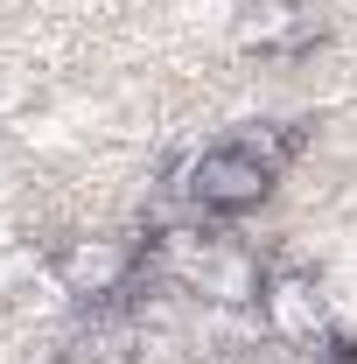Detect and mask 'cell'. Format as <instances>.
<instances>
[{"mask_svg":"<svg viewBox=\"0 0 357 364\" xmlns=\"http://www.w3.org/2000/svg\"><path fill=\"white\" fill-rule=\"evenodd\" d=\"M231 36L245 49H294L309 36V14H302V0H238Z\"/></svg>","mask_w":357,"mask_h":364,"instance_id":"cell-4","label":"cell"},{"mask_svg":"<svg viewBox=\"0 0 357 364\" xmlns=\"http://www.w3.org/2000/svg\"><path fill=\"white\" fill-rule=\"evenodd\" d=\"M176 189L196 203V210L231 218V210H252V203H267V196H273V168L260 161V154L218 140V147H203L196 161H182V182H176Z\"/></svg>","mask_w":357,"mask_h":364,"instance_id":"cell-1","label":"cell"},{"mask_svg":"<svg viewBox=\"0 0 357 364\" xmlns=\"http://www.w3.org/2000/svg\"><path fill=\"white\" fill-rule=\"evenodd\" d=\"M231 147H245V154H260V161H267L273 176H280V161H294V147H302V134H294V127H238V134H231Z\"/></svg>","mask_w":357,"mask_h":364,"instance_id":"cell-5","label":"cell"},{"mask_svg":"<svg viewBox=\"0 0 357 364\" xmlns=\"http://www.w3.org/2000/svg\"><path fill=\"white\" fill-rule=\"evenodd\" d=\"M260 309H267V322L287 336V343H315V336H329V309H322V294H315L309 273H267Z\"/></svg>","mask_w":357,"mask_h":364,"instance_id":"cell-3","label":"cell"},{"mask_svg":"<svg viewBox=\"0 0 357 364\" xmlns=\"http://www.w3.org/2000/svg\"><path fill=\"white\" fill-rule=\"evenodd\" d=\"M336 364H357V343H343V358H336Z\"/></svg>","mask_w":357,"mask_h":364,"instance_id":"cell-6","label":"cell"},{"mask_svg":"<svg viewBox=\"0 0 357 364\" xmlns=\"http://www.w3.org/2000/svg\"><path fill=\"white\" fill-rule=\"evenodd\" d=\"M134 267H140L134 238H70V252L56 259V280H63L70 294L98 301V294H119V287L134 280Z\"/></svg>","mask_w":357,"mask_h":364,"instance_id":"cell-2","label":"cell"}]
</instances>
